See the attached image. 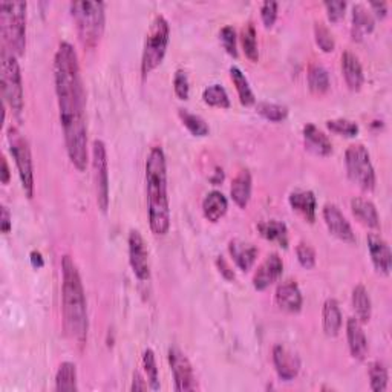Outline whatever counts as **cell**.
Here are the masks:
<instances>
[{
    "label": "cell",
    "instance_id": "obj_1",
    "mask_svg": "<svg viewBox=\"0 0 392 392\" xmlns=\"http://www.w3.org/2000/svg\"><path fill=\"white\" fill-rule=\"evenodd\" d=\"M54 81L68 157L80 172H83L88 166L86 94L78 56L69 42L58 45L54 57Z\"/></svg>",
    "mask_w": 392,
    "mask_h": 392
},
{
    "label": "cell",
    "instance_id": "obj_2",
    "mask_svg": "<svg viewBox=\"0 0 392 392\" xmlns=\"http://www.w3.org/2000/svg\"><path fill=\"white\" fill-rule=\"evenodd\" d=\"M61 311L66 336L74 345L83 348L89 329L88 304L78 267L69 254L61 257Z\"/></svg>",
    "mask_w": 392,
    "mask_h": 392
},
{
    "label": "cell",
    "instance_id": "obj_3",
    "mask_svg": "<svg viewBox=\"0 0 392 392\" xmlns=\"http://www.w3.org/2000/svg\"><path fill=\"white\" fill-rule=\"evenodd\" d=\"M146 190L150 230L166 234L170 229V204L167 195L166 155L161 148H152L146 160Z\"/></svg>",
    "mask_w": 392,
    "mask_h": 392
},
{
    "label": "cell",
    "instance_id": "obj_4",
    "mask_svg": "<svg viewBox=\"0 0 392 392\" xmlns=\"http://www.w3.org/2000/svg\"><path fill=\"white\" fill-rule=\"evenodd\" d=\"M69 8L81 45L88 49L96 48L100 43L103 33H105V4L80 0V2H72Z\"/></svg>",
    "mask_w": 392,
    "mask_h": 392
},
{
    "label": "cell",
    "instance_id": "obj_5",
    "mask_svg": "<svg viewBox=\"0 0 392 392\" xmlns=\"http://www.w3.org/2000/svg\"><path fill=\"white\" fill-rule=\"evenodd\" d=\"M0 34L4 48L20 57L26 49V2L0 4Z\"/></svg>",
    "mask_w": 392,
    "mask_h": 392
},
{
    "label": "cell",
    "instance_id": "obj_6",
    "mask_svg": "<svg viewBox=\"0 0 392 392\" xmlns=\"http://www.w3.org/2000/svg\"><path fill=\"white\" fill-rule=\"evenodd\" d=\"M0 86H2L5 103L17 117H20L25 106L22 71H20L17 56L5 48L0 54Z\"/></svg>",
    "mask_w": 392,
    "mask_h": 392
},
{
    "label": "cell",
    "instance_id": "obj_7",
    "mask_svg": "<svg viewBox=\"0 0 392 392\" xmlns=\"http://www.w3.org/2000/svg\"><path fill=\"white\" fill-rule=\"evenodd\" d=\"M170 38V26L167 19L163 14L155 16L153 22L148 31L146 42H144L141 57V74L148 77L153 69H157L166 56Z\"/></svg>",
    "mask_w": 392,
    "mask_h": 392
},
{
    "label": "cell",
    "instance_id": "obj_8",
    "mask_svg": "<svg viewBox=\"0 0 392 392\" xmlns=\"http://www.w3.org/2000/svg\"><path fill=\"white\" fill-rule=\"evenodd\" d=\"M9 150H11L13 158L19 170L22 187L28 198H33L34 195V166H33V155H31V148L28 140L24 137L16 126H11L6 132Z\"/></svg>",
    "mask_w": 392,
    "mask_h": 392
},
{
    "label": "cell",
    "instance_id": "obj_9",
    "mask_svg": "<svg viewBox=\"0 0 392 392\" xmlns=\"http://www.w3.org/2000/svg\"><path fill=\"white\" fill-rule=\"evenodd\" d=\"M345 166L349 180L365 192L374 190L376 187V172L371 163L368 149L363 144L356 143L345 152Z\"/></svg>",
    "mask_w": 392,
    "mask_h": 392
},
{
    "label": "cell",
    "instance_id": "obj_10",
    "mask_svg": "<svg viewBox=\"0 0 392 392\" xmlns=\"http://www.w3.org/2000/svg\"><path fill=\"white\" fill-rule=\"evenodd\" d=\"M92 167H94V181L97 192V204L101 212L109 209V163L106 144L101 140L92 143Z\"/></svg>",
    "mask_w": 392,
    "mask_h": 392
},
{
    "label": "cell",
    "instance_id": "obj_11",
    "mask_svg": "<svg viewBox=\"0 0 392 392\" xmlns=\"http://www.w3.org/2000/svg\"><path fill=\"white\" fill-rule=\"evenodd\" d=\"M169 365L173 374L175 391L189 392V391L198 389L190 360L180 348L172 346L169 349Z\"/></svg>",
    "mask_w": 392,
    "mask_h": 392
},
{
    "label": "cell",
    "instance_id": "obj_12",
    "mask_svg": "<svg viewBox=\"0 0 392 392\" xmlns=\"http://www.w3.org/2000/svg\"><path fill=\"white\" fill-rule=\"evenodd\" d=\"M129 262L140 281H149L150 277V262H149V250L144 242V238L138 230L129 232Z\"/></svg>",
    "mask_w": 392,
    "mask_h": 392
},
{
    "label": "cell",
    "instance_id": "obj_13",
    "mask_svg": "<svg viewBox=\"0 0 392 392\" xmlns=\"http://www.w3.org/2000/svg\"><path fill=\"white\" fill-rule=\"evenodd\" d=\"M324 220L329 233L336 236L337 239L348 244L356 242V234L353 232V227H351V224L345 218V215L340 212V209L336 204H329V202L325 204Z\"/></svg>",
    "mask_w": 392,
    "mask_h": 392
},
{
    "label": "cell",
    "instance_id": "obj_14",
    "mask_svg": "<svg viewBox=\"0 0 392 392\" xmlns=\"http://www.w3.org/2000/svg\"><path fill=\"white\" fill-rule=\"evenodd\" d=\"M284 272V262L281 259V256L277 253L268 254L264 262L257 267V270L253 276V287L256 290L264 292L272 284H274L279 277L282 276Z\"/></svg>",
    "mask_w": 392,
    "mask_h": 392
},
{
    "label": "cell",
    "instance_id": "obj_15",
    "mask_svg": "<svg viewBox=\"0 0 392 392\" xmlns=\"http://www.w3.org/2000/svg\"><path fill=\"white\" fill-rule=\"evenodd\" d=\"M273 363L277 376L284 381L294 380L301 371V359L284 345H276L273 348Z\"/></svg>",
    "mask_w": 392,
    "mask_h": 392
},
{
    "label": "cell",
    "instance_id": "obj_16",
    "mask_svg": "<svg viewBox=\"0 0 392 392\" xmlns=\"http://www.w3.org/2000/svg\"><path fill=\"white\" fill-rule=\"evenodd\" d=\"M366 242L374 268L380 274L388 276L392 268V253L388 242L378 233H369Z\"/></svg>",
    "mask_w": 392,
    "mask_h": 392
},
{
    "label": "cell",
    "instance_id": "obj_17",
    "mask_svg": "<svg viewBox=\"0 0 392 392\" xmlns=\"http://www.w3.org/2000/svg\"><path fill=\"white\" fill-rule=\"evenodd\" d=\"M276 304L279 305L284 311L297 313L301 311L304 304V296L301 288L293 279H287L281 282L276 288Z\"/></svg>",
    "mask_w": 392,
    "mask_h": 392
},
{
    "label": "cell",
    "instance_id": "obj_18",
    "mask_svg": "<svg viewBox=\"0 0 392 392\" xmlns=\"http://www.w3.org/2000/svg\"><path fill=\"white\" fill-rule=\"evenodd\" d=\"M346 339L351 356L356 360H365L368 356V339L362 324L356 317H349L346 321Z\"/></svg>",
    "mask_w": 392,
    "mask_h": 392
},
{
    "label": "cell",
    "instance_id": "obj_19",
    "mask_svg": "<svg viewBox=\"0 0 392 392\" xmlns=\"http://www.w3.org/2000/svg\"><path fill=\"white\" fill-rule=\"evenodd\" d=\"M304 143L309 152L319 155V157H328L333 153L331 140L313 123H306L304 126Z\"/></svg>",
    "mask_w": 392,
    "mask_h": 392
},
{
    "label": "cell",
    "instance_id": "obj_20",
    "mask_svg": "<svg viewBox=\"0 0 392 392\" xmlns=\"http://www.w3.org/2000/svg\"><path fill=\"white\" fill-rule=\"evenodd\" d=\"M342 72H344V78L346 81V85L351 91H360L363 86L365 76H363V68L362 63L356 54L349 53V51H345L342 56Z\"/></svg>",
    "mask_w": 392,
    "mask_h": 392
},
{
    "label": "cell",
    "instance_id": "obj_21",
    "mask_svg": "<svg viewBox=\"0 0 392 392\" xmlns=\"http://www.w3.org/2000/svg\"><path fill=\"white\" fill-rule=\"evenodd\" d=\"M292 209L296 210L308 222L316 221V207L317 201L311 190H296L288 196Z\"/></svg>",
    "mask_w": 392,
    "mask_h": 392
},
{
    "label": "cell",
    "instance_id": "obj_22",
    "mask_svg": "<svg viewBox=\"0 0 392 392\" xmlns=\"http://www.w3.org/2000/svg\"><path fill=\"white\" fill-rule=\"evenodd\" d=\"M230 195L236 205L241 209H245L252 198V173L242 169L232 181Z\"/></svg>",
    "mask_w": 392,
    "mask_h": 392
},
{
    "label": "cell",
    "instance_id": "obj_23",
    "mask_svg": "<svg viewBox=\"0 0 392 392\" xmlns=\"http://www.w3.org/2000/svg\"><path fill=\"white\" fill-rule=\"evenodd\" d=\"M229 250L236 262L242 272H249L250 268L254 265L256 257H257V249L253 244L244 242L239 239H233L229 244Z\"/></svg>",
    "mask_w": 392,
    "mask_h": 392
},
{
    "label": "cell",
    "instance_id": "obj_24",
    "mask_svg": "<svg viewBox=\"0 0 392 392\" xmlns=\"http://www.w3.org/2000/svg\"><path fill=\"white\" fill-rule=\"evenodd\" d=\"M227 209H229V201H227L222 192L212 190L205 195L202 201V213L205 220H209L210 222H218L227 213Z\"/></svg>",
    "mask_w": 392,
    "mask_h": 392
},
{
    "label": "cell",
    "instance_id": "obj_25",
    "mask_svg": "<svg viewBox=\"0 0 392 392\" xmlns=\"http://www.w3.org/2000/svg\"><path fill=\"white\" fill-rule=\"evenodd\" d=\"M374 29V17L368 11V8L362 4H356L353 6V26H351V34L353 38L360 42L366 34L373 33Z\"/></svg>",
    "mask_w": 392,
    "mask_h": 392
},
{
    "label": "cell",
    "instance_id": "obj_26",
    "mask_svg": "<svg viewBox=\"0 0 392 392\" xmlns=\"http://www.w3.org/2000/svg\"><path fill=\"white\" fill-rule=\"evenodd\" d=\"M351 212L356 218L369 229H378L380 227V216L376 209V205L363 198H353L351 200Z\"/></svg>",
    "mask_w": 392,
    "mask_h": 392
},
{
    "label": "cell",
    "instance_id": "obj_27",
    "mask_svg": "<svg viewBox=\"0 0 392 392\" xmlns=\"http://www.w3.org/2000/svg\"><path fill=\"white\" fill-rule=\"evenodd\" d=\"M324 331L328 337H336L342 329V313L336 299H326L322 309Z\"/></svg>",
    "mask_w": 392,
    "mask_h": 392
},
{
    "label": "cell",
    "instance_id": "obj_28",
    "mask_svg": "<svg viewBox=\"0 0 392 392\" xmlns=\"http://www.w3.org/2000/svg\"><path fill=\"white\" fill-rule=\"evenodd\" d=\"M257 232L267 241L277 242L284 249L288 247V227L285 222L277 220H268L257 224Z\"/></svg>",
    "mask_w": 392,
    "mask_h": 392
},
{
    "label": "cell",
    "instance_id": "obj_29",
    "mask_svg": "<svg viewBox=\"0 0 392 392\" xmlns=\"http://www.w3.org/2000/svg\"><path fill=\"white\" fill-rule=\"evenodd\" d=\"M353 309L356 313L357 321L360 324H368L371 321V314H373V304H371L369 293L365 285L359 284L353 290Z\"/></svg>",
    "mask_w": 392,
    "mask_h": 392
},
{
    "label": "cell",
    "instance_id": "obj_30",
    "mask_svg": "<svg viewBox=\"0 0 392 392\" xmlns=\"http://www.w3.org/2000/svg\"><path fill=\"white\" fill-rule=\"evenodd\" d=\"M56 389L57 391H78L77 385V366L72 362H63L56 374Z\"/></svg>",
    "mask_w": 392,
    "mask_h": 392
},
{
    "label": "cell",
    "instance_id": "obj_31",
    "mask_svg": "<svg viewBox=\"0 0 392 392\" xmlns=\"http://www.w3.org/2000/svg\"><path fill=\"white\" fill-rule=\"evenodd\" d=\"M230 77L233 80V85L236 86V91H238L239 101L244 106H252L256 103V97L253 94V91L250 88L249 80L244 76V72L238 66H232L230 68Z\"/></svg>",
    "mask_w": 392,
    "mask_h": 392
},
{
    "label": "cell",
    "instance_id": "obj_32",
    "mask_svg": "<svg viewBox=\"0 0 392 392\" xmlns=\"http://www.w3.org/2000/svg\"><path fill=\"white\" fill-rule=\"evenodd\" d=\"M308 86L314 94H324L329 89V74L322 66L313 63L308 69Z\"/></svg>",
    "mask_w": 392,
    "mask_h": 392
},
{
    "label": "cell",
    "instance_id": "obj_33",
    "mask_svg": "<svg viewBox=\"0 0 392 392\" xmlns=\"http://www.w3.org/2000/svg\"><path fill=\"white\" fill-rule=\"evenodd\" d=\"M368 376H369V386L374 392H385L388 388V368L383 362L380 360H376L369 365L368 369Z\"/></svg>",
    "mask_w": 392,
    "mask_h": 392
},
{
    "label": "cell",
    "instance_id": "obj_34",
    "mask_svg": "<svg viewBox=\"0 0 392 392\" xmlns=\"http://www.w3.org/2000/svg\"><path fill=\"white\" fill-rule=\"evenodd\" d=\"M178 115L182 121V125L187 128L195 137H205L210 132L209 125L205 123V120L200 115H196V113H192L187 109H180Z\"/></svg>",
    "mask_w": 392,
    "mask_h": 392
},
{
    "label": "cell",
    "instance_id": "obj_35",
    "mask_svg": "<svg viewBox=\"0 0 392 392\" xmlns=\"http://www.w3.org/2000/svg\"><path fill=\"white\" fill-rule=\"evenodd\" d=\"M204 103L213 108H222L227 109L230 108V98L227 91L221 85H210L204 89L202 92Z\"/></svg>",
    "mask_w": 392,
    "mask_h": 392
},
{
    "label": "cell",
    "instance_id": "obj_36",
    "mask_svg": "<svg viewBox=\"0 0 392 392\" xmlns=\"http://www.w3.org/2000/svg\"><path fill=\"white\" fill-rule=\"evenodd\" d=\"M241 42L245 56L249 57L252 61H257L259 58V49H257V37H256V29L252 22L245 24L241 29Z\"/></svg>",
    "mask_w": 392,
    "mask_h": 392
},
{
    "label": "cell",
    "instance_id": "obj_37",
    "mask_svg": "<svg viewBox=\"0 0 392 392\" xmlns=\"http://www.w3.org/2000/svg\"><path fill=\"white\" fill-rule=\"evenodd\" d=\"M256 110L264 118L274 121V123L284 121L288 117V108L284 105H277V103L261 101V103H257Z\"/></svg>",
    "mask_w": 392,
    "mask_h": 392
},
{
    "label": "cell",
    "instance_id": "obj_38",
    "mask_svg": "<svg viewBox=\"0 0 392 392\" xmlns=\"http://www.w3.org/2000/svg\"><path fill=\"white\" fill-rule=\"evenodd\" d=\"M143 368L144 373L148 376L149 385L153 391L160 389V376H158V366H157V359H155V354L152 349H146L143 353Z\"/></svg>",
    "mask_w": 392,
    "mask_h": 392
},
{
    "label": "cell",
    "instance_id": "obj_39",
    "mask_svg": "<svg viewBox=\"0 0 392 392\" xmlns=\"http://www.w3.org/2000/svg\"><path fill=\"white\" fill-rule=\"evenodd\" d=\"M314 38L317 46L321 48L324 53H333L336 49V40L329 28L322 24V22H316L314 24Z\"/></svg>",
    "mask_w": 392,
    "mask_h": 392
},
{
    "label": "cell",
    "instance_id": "obj_40",
    "mask_svg": "<svg viewBox=\"0 0 392 392\" xmlns=\"http://www.w3.org/2000/svg\"><path fill=\"white\" fill-rule=\"evenodd\" d=\"M326 128L339 133V135H345V137H356L359 133V125L354 121H351L348 118H334V120H328L326 121Z\"/></svg>",
    "mask_w": 392,
    "mask_h": 392
},
{
    "label": "cell",
    "instance_id": "obj_41",
    "mask_svg": "<svg viewBox=\"0 0 392 392\" xmlns=\"http://www.w3.org/2000/svg\"><path fill=\"white\" fill-rule=\"evenodd\" d=\"M296 254L301 265L306 270H311L316 265V250L308 242H299L296 247Z\"/></svg>",
    "mask_w": 392,
    "mask_h": 392
},
{
    "label": "cell",
    "instance_id": "obj_42",
    "mask_svg": "<svg viewBox=\"0 0 392 392\" xmlns=\"http://www.w3.org/2000/svg\"><path fill=\"white\" fill-rule=\"evenodd\" d=\"M220 38L224 49L227 51V54H230L234 58L238 57V48H236V31L232 25H225L221 28Z\"/></svg>",
    "mask_w": 392,
    "mask_h": 392
},
{
    "label": "cell",
    "instance_id": "obj_43",
    "mask_svg": "<svg viewBox=\"0 0 392 392\" xmlns=\"http://www.w3.org/2000/svg\"><path fill=\"white\" fill-rule=\"evenodd\" d=\"M173 89H175V94L178 96V98H181V100L189 98V96H190V83H189L187 72L182 71V69H178L177 72H175Z\"/></svg>",
    "mask_w": 392,
    "mask_h": 392
},
{
    "label": "cell",
    "instance_id": "obj_44",
    "mask_svg": "<svg viewBox=\"0 0 392 392\" xmlns=\"http://www.w3.org/2000/svg\"><path fill=\"white\" fill-rule=\"evenodd\" d=\"M277 9H279V4L274 0H265L261 6V17L262 22L267 28H272L277 19Z\"/></svg>",
    "mask_w": 392,
    "mask_h": 392
},
{
    "label": "cell",
    "instance_id": "obj_45",
    "mask_svg": "<svg viewBox=\"0 0 392 392\" xmlns=\"http://www.w3.org/2000/svg\"><path fill=\"white\" fill-rule=\"evenodd\" d=\"M324 5L326 8L328 19L331 20V22H339V20L345 16L346 2H344V0H328Z\"/></svg>",
    "mask_w": 392,
    "mask_h": 392
},
{
    "label": "cell",
    "instance_id": "obj_46",
    "mask_svg": "<svg viewBox=\"0 0 392 392\" xmlns=\"http://www.w3.org/2000/svg\"><path fill=\"white\" fill-rule=\"evenodd\" d=\"M0 229H2L4 233H9L13 229L11 213H9V210L5 207V205L0 207Z\"/></svg>",
    "mask_w": 392,
    "mask_h": 392
},
{
    "label": "cell",
    "instance_id": "obj_47",
    "mask_svg": "<svg viewBox=\"0 0 392 392\" xmlns=\"http://www.w3.org/2000/svg\"><path fill=\"white\" fill-rule=\"evenodd\" d=\"M216 265H218L221 274L225 277V279L233 281L234 279V272L232 270V267L229 265L222 256H218V259H216Z\"/></svg>",
    "mask_w": 392,
    "mask_h": 392
},
{
    "label": "cell",
    "instance_id": "obj_48",
    "mask_svg": "<svg viewBox=\"0 0 392 392\" xmlns=\"http://www.w3.org/2000/svg\"><path fill=\"white\" fill-rule=\"evenodd\" d=\"M133 392H138V391H146L148 389V383L146 380H144V377L138 373V371H135L133 373V380H132V388H130Z\"/></svg>",
    "mask_w": 392,
    "mask_h": 392
},
{
    "label": "cell",
    "instance_id": "obj_49",
    "mask_svg": "<svg viewBox=\"0 0 392 392\" xmlns=\"http://www.w3.org/2000/svg\"><path fill=\"white\" fill-rule=\"evenodd\" d=\"M369 8L373 9V13L380 19H383L388 14V4L386 2H371Z\"/></svg>",
    "mask_w": 392,
    "mask_h": 392
},
{
    "label": "cell",
    "instance_id": "obj_50",
    "mask_svg": "<svg viewBox=\"0 0 392 392\" xmlns=\"http://www.w3.org/2000/svg\"><path fill=\"white\" fill-rule=\"evenodd\" d=\"M29 257H31V264H33V267H36V268H42V267L45 265L43 256H42V253H40V252H37V250L31 252Z\"/></svg>",
    "mask_w": 392,
    "mask_h": 392
},
{
    "label": "cell",
    "instance_id": "obj_51",
    "mask_svg": "<svg viewBox=\"0 0 392 392\" xmlns=\"http://www.w3.org/2000/svg\"><path fill=\"white\" fill-rule=\"evenodd\" d=\"M9 178H11V172H9L6 158L2 157V172H0V181H2V184H8Z\"/></svg>",
    "mask_w": 392,
    "mask_h": 392
}]
</instances>
